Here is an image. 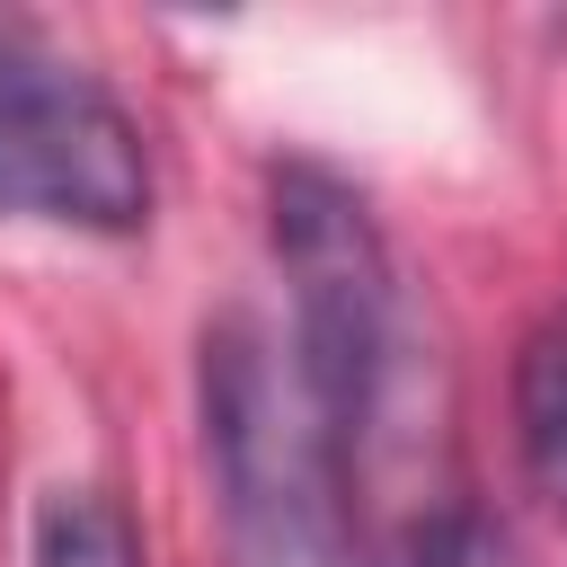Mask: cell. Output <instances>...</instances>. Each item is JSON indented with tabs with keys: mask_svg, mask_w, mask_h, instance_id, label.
<instances>
[{
	"mask_svg": "<svg viewBox=\"0 0 567 567\" xmlns=\"http://www.w3.org/2000/svg\"><path fill=\"white\" fill-rule=\"evenodd\" d=\"M27 558L35 567H142V532L106 487H44Z\"/></svg>",
	"mask_w": 567,
	"mask_h": 567,
	"instance_id": "4",
	"label": "cell"
},
{
	"mask_svg": "<svg viewBox=\"0 0 567 567\" xmlns=\"http://www.w3.org/2000/svg\"><path fill=\"white\" fill-rule=\"evenodd\" d=\"M266 230H275V266L292 284V337H284L292 372L346 452L372 425V408L390 390V354H399V284H390L381 221L337 168L284 159L266 177Z\"/></svg>",
	"mask_w": 567,
	"mask_h": 567,
	"instance_id": "2",
	"label": "cell"
},
{
	"mask_svg": "<svg viewBox=\"0 0 567 567\" xmlns=\"http://www.w3.org/2000/svg\"><path fill=\"white\" fill-rule=\"evenodd\" d=\"M390 567H505V540H496L487 514H470V505H434V514L408 523V540H399Z\"/></svg>",
	"mask_w": 567,
	"mask_h": 567,
	"instance_id": "6",
	"label": "cell"
},
{
	"mask_svg": "<svg viewBox=\"0 0 567 567\" xmlns=\"http://www.w3.org/2000/svg\"><path fill=\"white\" fill-rule=\"evenodd\" d=\"M0 213L62 230H142L151 151L142 124L62 53L0 27Z\"/></svg>",
	"mask_w": 567,
	"mask_h": 567,
	"instance_id": "3",
	"label": "cell"
},
{
	"mask_svg": "<svg viewBox=\"0 0 567 567\" xmlns=\"http://www.w3.org/2000/svg\"><path fill=\"white\" fill-rule=\"evenodd\" d=\"M204 461L221 487V523L248 567H328L337 558V434L310 408L292 346L257 319H213L195 363Z\"/></svg>",
	"mask_w": 567,
	"mask_h": 567,
	"instance_id": "1",
	"label": "cell"
},
{
	"mask_svg": "<svg viewBox=\"0 0 567 567\" xmlns=\"http://www.w3.org/2000/svg\"><path fill=\"white\" fill-rule=\"evenodd\" d=\"M514 425H523V461L549 496V514L567 523V328H540L514 363Z\"/></svg>",
	"mask_w": 567,
	"mask_h": 567,
	"instance_id": "5",
	"label": "cell"
}]
</instances>
